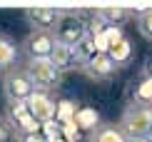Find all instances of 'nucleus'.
<instances>
[{"mask_svg": "<svg viewBox=\"0 0 152 142\" xmlns=\"http://www.w3.org/2000/svg\"><path fill=\"white\" fill-rule=\"evenodd\" d=\"M5 120H8V125L12 127L15 135H20V132H40L42 130V125L35 120V115L28 110L25 102L8 105V107H5Z\"/></svg>", "mask_w": 152, "mask_h": 142, "instance_id": "423d86ee", "label": "nucleus"}, {"mask_svg": "<svg viewBox=\"0 0 152 142\" xmlns=\"http://www.w3.org/2000/svg\"><path fill=\"white\" fill-rule=\"evenodd\" d=\"M50 62H53L62 75L70 72V70H75V67H80V60H77L75 48H70V45H60V42H58V48H55V53L50 55Z\"/></svg>", "mask_w": 152, "mask_h": 142, "instance_id": "9b49d317", "label": "nucleus"}, {"mask_svg": "<svg viewBox=\"0 0 152 142\" xmlns=\"http://www.w3.org/2000/svg\"><path fill=\"white\" fill-rule=\"evenodd\" d=\"M58 48L55 33H40V30H30L20 42V50L25 53L28 60H50V55Z\"/></svg>", "mask_w": 152, "mask_h": 142, "instance_id": "39448f33", "label": "nucleus"}, {"mask_svg": "<svg viewBox=\"0 0 152 142\" xmlns=\"http://www.w3.org/2000/svg\"><path fill=\"white\" fill-rule=\"evenodd\" d=\"M37 92L33 77H30V72L23 67H12L8 70V72L3 75V95H5V102L8 105H15V102H28L33 95Z\"/></svg>", "mask_w": 152, "mask_h": 142, "instance_id": "f03ea898", "label": "nucleus"}, {"mask_svg": "<svg viewBox=\"0 0 152 142\" xmlns=\"http://www.w3.org/2000/svg\"><path fill=\"white\" fill-rule=\"evenodd\" d=\"M132 53H135V50H132V42L127 40V37H122V40H120V42H117V45H115V48H112L107 55H110L120 67H125V65H130Z\"/></svg>", "mask_w": 152, "mask_h": 142, "instance_id": "2eb2a0df", "label": "nucleus"}, {"mask_svg": "<svg viewBox=\"0 0 152 142\" xmlns=\"http://www.w3.org/2000/svg\"><path fill=\"white\" fill-rule=\"evenodd\" d=\"M0 142H15V132L12 127L8 125V120L0 115Z\"/></svg>", "mask_w": 152, "mask_h": 142, "instance_id": "aec40b11", "label": "nucleus"}, {"mask_svg": "<svg viewBox=\"0 0 152 142\" xmlns=\"http://www.w3.org/2000/svg\"><path fill=\"white\" fill-rule=\"evenodd\" d=\"M25 70L33 77L37 92H45V95H55L62 82V72L53 65L50 60H28L25 62Z\"/></svg>", "mask_w": 152, "mask_h": 142, "instance_id": "20e7f679", "label": "nucleus"}, {"mask_svg": "<svg viewBox=\"0 0 152 142\" xmlns=\"http://www.w3.org/2000/svg\"><path fill=\"white\" fill-rule=\"evenodd\" d=\"M77 125L90 127V132H92L95 127L100 125V120H97V115H92V110H85V112H80V115H77Z\"/></svg>", "mask_w": 152, "mask_h": 142, "instance_id": "6ab92c4d", "label": "nucleus"}, {"mask_svg": "<svg viewBox=\"0 0 152 142\" xmlns=\"http://www.w3.org/2000/svg\"><path fill=\"white\" fill-rule=\"evenodd\" d=\"M15 142H50L42 132H20L15 135Z\"/></svg>", "mask_w": 152, "mask_h": 142, "instance_id": "412c9836", "label": "nucleus"}, {"mask_svg": "<svg viewBox=\"0 0 152 142\" xmlns=\"http://www.w3.org/2000/svg\"><path fill=\"white\" fill-rule=\"evenodd\" d=\"M147 137H150V140H152V130H150V135H147Z\"/></svg>", "mask_w": 152, "mask_h": 142, "instance_id": "393cba45", "label": "nucleus"}, {"mask_svg": "<svg viewBox=\"0 0 152 142\" xmlns=\"http://www.w3.org/2000/svg\"><path fill=\"white\" fill-rule=\"evenodd\" d=\"M145 70H147V72L152 75V57H150V62H147V67H145Z\"/></svg>", "mask_w": 152, "mask_h": 142, "instance_id": "5701e85b", "label": "nucleus"}, {"mask_svg": "<svg viewBox=\"0 0 152 142\" xmlns=\"http://www.w3.org/2000/svg\"><path fill=\"white\" fill-rule=\"evenodd\" d=\"M80 72L87 75V77L95 80V82H107V80H112V77L120 72V65H117V62L112 60L107 53H100L97 57H92L87 65H82Z\"/></svg>", "mask_w": 152, "mask_h": 142, "instance_id": "0eeeda50", "label": "nucleus"}, {"mask_svg": "<svg viewBox=\"0 0 152 142\" xmlns=\"http://www.w3.org/2000/svg\"><path fill=\"white\" fill-rule=\"evenodd\" d=\"M28 110L35 115V120L40 122H50V120H55L58 117V105H55V100H53V95H45V92H35L33 97H30L28 102Z\"/></svg>", "mask_w": 152, "mask_h": 142, "instance_id": "1a4fd4ad", "label": "nucleus"}, {"mask_svg": "<svg viewBox=\"0 0 152 142\" xmlns=\"http://www.w3.org/2000/svg\"><path fill=\"white\" fill-rule=\"evenodd\" d=\"M58 142H72V140H62V137H60V140H58Z\"/></svg>", "mask_w": 152, "mask_h": 142, "instance_id": "b1692460", "label": "nucleus"}, {"mask_svg": "<svg viewBox=\"0 0 152 142\" xmlns=\"http://www.w3.org/2000/svg\"><path fill=\"white\" fill-rule=\"evenodd\" d=\"M130 102H137V105H152V75L147 70H142L140 77H137L135 87H132Z\"/></svg>", "mask_w": 152, "mask_h": 142, "instance_id": "ddd939ff", "label": "nucleus"}, {"mask_svg": "<svg viewBox=\"0 0 152 142\" xmlns=\"http://www.w3.org/2000/svg\"><path fill=\"white\" fill-rule=\"evenodd\" d=\"M135 23H137V30L145 40H152V8H142L135 12Z\"/></svg>", "mask_w": 152, "mask_h": 142, "instance_id": "f3484780", "label": "nucleus"}, {"mask_svg": "<svg viewBox=\"0 0 152 142\" xmlns=\"http://www.w3.org/2000/svg\"><path fill=\"white\" fill-rule=\"evenodd\" d=\"M120 127L127 135V140L147 137L150 130H152V105L127 102V107L122 110V117H120Z\"/></svg>", "mask_w": 152, "mask_h": 142, "instance_id": "7ed1b4c3", "label": "nucleus"}, {"mask_svg": "<svg viewBox=\"0 0 152 142\" xmlns=\"http://www.w3.org/2000/svg\"><path fill=\"white\" fill-rule=\"evenodd\" d=\"M60 15H62V10H58V8H28L25 10V23L30 25V30L55 33Z\"/></svg>", "mask_w": 152, "mask_h": 142, "instance_id": "6e6552de", "label": "nucleus"}, {"mask_svg": "<svg viewBox=\"0 0 152 142\" xmlns=\"http://www.w3.org/2000/svg\"><path fill=\"white\" fill-rule=\"evenodd\" d=\"M75 53H77V60H80V67H82V65H87L92 57L100 55V48H97V42H95V37L87 35L85 40H82L77 48H75Z\"/></svg>", "mask_w": 152, "mask_h": 142, "instance_id": "dca6fc26", "label": "nucleus"}, {"mask_svg": "<svg viewBox=\"0 0 152 142\" xmlns=\"http://www.w3.org/2000/svg\"><path fill=\"white\" fill-rule=\"evenodd\" d=\"M90 142H127V135L122 132L120 122H100L90 132Z\"/></svg>", "mask_w": 152, "mask_h": 142, "instance_id": "f8f14e48", "label": "nucleus"}, {"mask_svg": "<svg viewBox=\"0 0 152 142\" xmlns=\"http://www.w3.org/2000/svg\"><path fill=\"white\" fill-rule=\"evenodd\" d=\"M18 53H20V45L8 33H0V75H5L18 65Z\"/></svg>", "mask_w": 152, "mask_h": 142, "instance_id": "9d476101", "label": "nucleus"}, {"mask_svg": "<svg viewBox=\"0 0 152 142\" xmlns=\"http://www.w3.org/2000/svg\"><path fill=\"white\" fill-rule=\"evenodd\" d=\"M60 130H62V125L58 120H50V122H42V135H45V137L50 140V142H58L60 140Z\"/></svg>", "mask_w": 152, "mask_h": 142, "instance_id": "a211bd4d", "label": "nucleus"}, {"mask_svg": "<svg viewBox=\"0 0 152 142\" xmlns=\"http://www.w3.org/2000/svg\"><path fill=\"white\" fill-rule=\"evenodd\" d=\"M95 18H100L107 28H120V25H125L132 18V10H127V8H97Z\"/></svg>", "mask_w": 152, "mask_h": 142, "instance_id": "4468645a", "label": "nucleus"}, {"mask_svg": "<svg viewBox=\"0 0 152 142\" xmlns=\"http://www.w3.org/2000/svg\"><path fill=\"white\" fill-rule=\"evenodd\" d=\"M90 35V20L82 10H62L60 23L55 28V40L60 45H70V48H77V45Z\"/></svg>", "mask_w": 152, "mask_h": 142, "instance_id": "f257e3e1", "label": "nucleus"}, {"mask_svg": "<svg viewBox=\"0 0 152 142\" xmlns=\"http://www.w3.org/2000/svg\"><path fill=\"white\" fill-rule=\"evenodd\" d=\"M127 142H152L150 137H132V140H127Z\"/></svg>", "mask_w": 152, "mask_h": 142, "instance_id": "4be33fe9", "label": "nucleus"}]
</instances>
